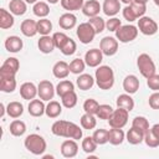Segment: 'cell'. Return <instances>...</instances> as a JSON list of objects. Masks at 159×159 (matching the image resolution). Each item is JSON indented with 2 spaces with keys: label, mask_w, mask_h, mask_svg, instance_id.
Listing matches in <instances>:
<instances>
[{
  "label": "cell",
  "mask_w": 159,
  "mask_h": 159,
  "mask_svg": "<svg viewBox=\"0 0 159 159\" xmlns=\"http://www.w3.org/2000/svg\"><path fill=\"white\" fill-rule=\"evenodd\" d=\"M0 89L5 93H11L16 89V78L15 76L0 77Z\"/></svg>",
  "instance_id": "484cf974"
},
{
  "label": "cell",
  "mask_w": 159,
  "mask_h": 159,
  "mask_svg": "<svg viewBox=\"0 0 159 159\" xmlns=\"http://www.w3.org/2000/svg\"><path fill=\"white\" fill-rule=\"evenodd\" d=\"M76 83H77V86H78L80 89L87 91V89H91V88L93 87V84H94V78H93L91 75H88V73H81V75L77 77Z\"/></svg>",
  "instance_id": "d4e9b609"
},
{
  "label": "cell",
  "mask_w": 159,
  "mask_h": 159,
  "mask_svg": "<svg viewBox=\"0 0 159 159\" xmlns=\"http://www.w3.org/2000/svg\"><path fill=\"white\" fill-rule=\"evenodd\" d=\"M99 48L106 56H113L118 51V40L112 36H106L99 42Z\"/></svg>",
  "instance_id": "9c48e42d"
},
{
  "label": "cell",
  "mask_w": 159,
  "mask_h": 159,
  "mask_svg": "<svg viewBox=\"0 0 159 159\" xmlns=\"http://www.w3.org/2000/svg\"><path fill=\"white\" fill-rule=\"evenodd\" d=\"M150 130H152V133L157 137V138H159V123H157V124H154L152 128H150Z\"/></svg>",
  "instance_id": "9f6ffc18"
},
{
  "label": "cell",
  "mask_w": 159,
  "mask_h": 159,
  "mask_svg": "<svg viewBox=\"0 0 159 159\" xmlns=\"http://www.w3.org/2000/svg\"><path fill=\"white\" fill-rule=\"evenodd\" d=\"M128 114L129 112L123 108H117L113 111L112 116L108 119L111 128H123L128 122Z\"/></svg>",
  "instance_id": "52a82bcc"
},
{
  "label": "cell",
  "mask_w": 159,
  "mask_h": 159,
  "mask_svg": "<svg viewBox=\"0 0 159 159\" xmlns=\"http://www.w3.org/2000/svg\"><path fill=\"white\" fill-rule=\"evenodd\" d=\"M22 40L19 37V36H9L6 40H5V48L9 51V52H19L22 50Z\"/></svg>",
  "instance_id": "7402d4cb"
},
{
  "label": "cell",
  "mask_w": 159,
  "mask_h": 159,
  "mask_svg": "<svg viewBox=\"0 0 159 159\" xmlns=\"http://www.w3.org/2000/svg\"><path fill=\"white\" fill-rule=\"evenodd\" d=\"M113 111H114V109H113L109 104H99L96 116H97L99 119H107V120H108L109 117L112 116Z\"/></svg>",
  "instance_id": "60d3db41"
},
{
  "label": "cell",
  "mask_w": 159,
  "mask_h": 159,
  "mask_svg": "<svg viewBox=\"0 0 159 159\" xmlns=\"http://www.w3.org/2000/svg\"><path fill=\"white\" fill-rule=\"evenodd\" d=\"M98 107H99V103L96 99H93V98H88L83 103L84 113H89V114H94L96 116V113L98 111Z\"/></svg>",
  "instance_id": "ee69618b"
},
{
  "label": "cell",
  "mask_w": 159,
  "mask_h": 159,
  "mask_svg": "<svg viewBox=\"0 0 159 159\" xmlns=\"http://www.w3.org/2000/svg\"><path fill=\"white\" fill-rule=\"evenodd\" d=\"M127 140L129 144H133V145H137V144H140L143 140H144V134L142 132H139L138 129L135 128H130L128 132H127Z\"/></svg>",
  "instance_id": "4dcf8cb0"
},
{
  "label": "cell",
  "mask_w": 159,
  "mask_h": 159,
  "mask_svg": "<svg viewBox=\"0 0 159 159\" xmlns=\"http://www.w3.org/2000/svg\"><path fill=\"white\" fill-rule=\"evenodd\" d=\"M2 66H5V67H7V68H10V70H12V71H15V72H17L19 68H20V62H19V60L15 58V57H9V58H6V60L4 61Z\"/></svg>",
  "instance_id": "f907efd6"
},
{
  "label": "cell",
  "mask_w": 159,
  "mask_h": 159,
  "mask_svg": "<svg viewBox=\"0 0 159 159\" xmlns=\"http://www.w3.org/2000/svg\"><path fill=\"white\" fill-rule=\"evenodd\" d=\"M129 6L132 7V10H133L134 15L137 16V19L144 16V14H145V11H147L145 4H140V2H137V1H134V0L129 4Z\"/></svg>",
  "instance_id": "7dc6e473"
},
{
  "label": "cell",
  "mask_w": 159,
  "mask_h": 159,
  "mask_svg": "<svg viewBox=\"0 0 159 159\" xmlns=\"http://www.w3.org/2000/svg\"><path fill=\"white\" fill-rule=\"evenodd\" d=\"M76 50H77V45H76V42H75L72 39H68V40L66 41V43L61 47V52H62L65 56H71V55H73V53L76 52Z\"/></svg>",
  "instance_id": "bcb514c9"
},
{
  "label": "cell",
  "mask_w": 159,
  "mask_h": 159,
  "mask_svg": "<svg viewBox=\"0 0 159 159\" xmlns=\"http://www.w3.org/2000/svg\"><path fill=\"white\" fill-rule=\"evenodd\" d=\"M125 138L124 132L122 130V128H112L108 130V142L112 145H119L123 143Z\"/></svg>",
  "instance_id": "cb8c5ba5"
},
{
  "label": "cell",
  "mask_w": 159,
  "mask_h": 159,
  "mask_svg": "<svg viewBox=\"0 0 159 159\" xmlns=\"http://www.w3.org/2000/svg\"><path fill=\"white\" fill-rule=\"evenodd\" d=\"M148 102H149L150 108H153V109H159V91L152 93V94L149 96Z\"/></svg>",
  "instance_id": "11a10c76"
},
{
  "label": "cell",
  "mask_w": 159,
  "mask_h": 159,
  "mask_svg": "<svg viewBox=\"0 0 159 159\" xmlns=\"http://www.w3.org/2000/svg\"><path fill=\"white\" fill-rule=\"evenodd\" d=\"M20 30H21L22 35H25L26 37H34L36 34H39L37 32V22L31 19L24 20L20 25Z\"/></svg>",
  "instance_id": "5bb4252c"
},
{
  "label": "cell",
  "mask_w": 159,
  "mask_h": 159,
  "mask_svg": "<svg viewBox=\"0 0 159 159\" xmlns=\"http://www.w3.org/2000/svg\"><path fill=\"white\" fill-rule=\"evenodd\" d=\"M9 9H10V12L12 15H17V16H21L26 12L27 10V6H26V1L25 0H11L9 2Z\"/></svg>",
  "instance_id": "4316f807"
},
{
  "label": "cell",
  "mask_w": 159,
  "mask_h": 159,
  "mask_svg": "<svg viewBox=\"0 0 159 159\" xmlns=\"http://www.w3.org/2000/svg\"><path fill=\"white\" fill-rule=\"evenodd\" d=\"M78 153V145L75 139H67L61 144V154L65 158H73Z\"/></svg>",
  "instance_id": "7c38bea8"
},
{
  "label": "cell",
  "mask_w": 159,
  "mask_h": 159,
  "mask_svg": "<svg viewBox=\"0 0 159 159\" xmlns=\"http://www.w3.org/2000/svg\"><path fill=\"white\" fill-rule=\"evenodd\" d=\"M132 127L135 128V129H138V130L142 132L143 134H145V133L149 130V122H148V119H147L145 117L138 116V117H135V118L133 119Z\"/></svg>",
  "instance_id": "836d02e7"
},
{
  "label": "cell",
  "mask_w": 159,
  "mask_h": 159,
  "mask_svg": "<svg viewBox=\"0 0 159 159\" xmlns=\"http://www.w3.org/2000/svg\"><path fill=\"white\" fill-rule=\"evenodd\" d=\"M6 113L11 118H19L24 113V106L20 102H17V101L10 102L7 104V107H6Z\"/></svg>",
  "instance_id": "f1b7e54d"
},
{
  "label": "cell",
  "mask_w": 159,
  "mask_h": 159,
  "mask_svg": "<svg viewBox=\"0 0 159 159\" xmlns=\"http://www.w3.org/2000/svg\"><path fill=\"white\" fill-rule=\"evenodd\" d=\"M137 36H138V29L134 25H122L116 31V39L123 43L135 40Z\"/></svg>",
  "instance_id": "5b68a950"
},
{
  "label": "cell",
  "mask_w": 159,
  "mask_h": 159,
  "mask_svg": "<svg viewBox=\"0 0 159 159\" xmlns=\"http://www.w3.org/2000/svg\"><path fill=\"white\" fill-rule=\"evenodd\" d=\"M134 1H137V2H140V4H147V1H148V0H134Z\"/></svg>",
  "instance_id": "91938a15"
},
{
  "label": "cell",
  "mask_w": 159,
  "mask_h": 159,
  "mask_svg": "<svg viewBox=\"0 0 159 159\" xmlns=\"http://www.w3.org/2000/svg\"><path fill=\"white\" fill-rule=\"evenodd\" d=\"M20 96L27 101L35 99V97L37 96V87L32 82H25L20 86Z\"/></svg>",
  "instance_id": "9a60e30c"
},
{
  "label": "cell",
  "mask_w": 159,
  "mask_h": 159,
  "mask_svg": "<svg viewBox=\"0 0 159 159\" xmlns=\"http://www.w3.org/2000/svg\"><path fill=\"white\" fill-rule=\"evenodd\" d=\"M25 132H26V124L22 120L15 119V120L11 122V124H10V133L14 137H21V135H24Z\"/></svg>",
  "instance_id": "d6a6232c"
},
{
  "label": "cell",
  "mask_w": 159,
  "mask_h": 159,
  "mask_svg": "<svg viewBox=\"0 0 159 159\" xmlns=\"http://www.w3.org/2000/svg\"><path fill=\"white\" fill-rule=\"evenodd\" d=\"M24 144H25V148H26L30 153H32V154H35V155H41V154H43L45 150H46V147H47L46 140H45L40 134H36V133H32V134L27 135V137L25 138Z\"/></svg>",
  "instance_id": "3957f363"
},
{
  "label": "cell",
  "mask_w": 159,
  "mask_h": 159,
  "mask_svg": "<svg viewBox=\"0 0 159 159\" xmlns=\"http://www.w3.org/2000/svg\"><path fill=\"white\" fill-rule=\"evenodd\" d=\"M93 139L98 145H103L108 142V130L106 129H96L93 133Z\"/></svg>",
  "instance_id": "f6af8a7d"
},
{
  "label": "cell",
  "mask_w": 159,
  "mask_h": 159,
  "mask_svg": "<svg viewBox=\"0 0 159 159\" xmlns=\"http://www.w3.org/2000/svg\"><path fill=\"white\" fill-rule=\"evenodd\" d=\"M120 26H122V22H120V20L117 19V17H111V19L107 20V22H106V27H107L108 31H114V32H116Z\"/></svg>",
  "instance_id": "816d5d0a"
},
{
  "label": "cell",
  "mask_w": 159,
  "mask_h": 159,
  "mask_svg": "<svg viewBox=\"0 0 159 159\" xmlns=\"http://www.w3.org/2000/svg\"><path fill=\"white\" fill-rule=\"evenodd\" d=\"M52 30V22L46 19V17H42L41 20L37 21V32L40 35H48Z\"/></svg>",
  "instance_id": "f35d334b"
},
{
  "label": "cell",
  "mask_w": 159,
  "mask_h": 159,
  "mask_svg": "<svg viewBox=\"0 0 159 159\" xmlns=\"http://www.w3.org/2000/svg\"><path fill=\"white\" fill-rule=\"evenodd\" d=\"M102 10L107 16H114L120 10V1L119 0H104L102 5Z\"/></svg>",
  "instance_id": "ffe728a7"
},
{
  "label": "cell",
  "mask_w": 159,
  "mask_h": 159,
  "mask_svg": "<svg viewBox=\"0 0 159 159\" xmlns=\"http://www.w3.org/2000/svg\"><path fill=\"white\" fill-rule=\"evenodd\" d=\"M71 91H75V86H73V83H72L71 81H68V80H63V81H61V82L56 86V93H57L60 97H62L63 94H66V93H68V92H71Z\"/></svg>",
  "instance_id": "d590c367"
},
{
  "label": "cell",
  "mask_w": 159,
  "mask_h": 159,
  "mask_svg": "<svg viewBox=\"0 0 159 159\" xmlns=\"http://www.w3.org/2000/svg\"><path fill=\"white\" fill-rule=\"evenodd\" d=\"M37 96L42 101H51L55 96V87H53L52 82H50L47 80L41 81L37 86Z\"/></svg>",
  "instance_id": "30bf717a"
},
{
  "label": "cell",
  "mask_w": 159,
  "mask_h": 159,
  "mask_svg": "<svg viewBox=\"0 0 159 159\" xmlns=\"http://www.w3.org/2000/svg\"><path fill=\"white\" fill-rule=\"evenodd\" d=\"M88 22L92 25V27L94 29L96 34H101V32L104 30V27H106V22H104V20H103L101 16H93V17H89Z\"/></svg>",
  "instance_id": "7bdbcfd3"
},
{
  "label": "cell",
  "mask_w": 159,
  "mask_h": 159,
  "mask_svg": "<svg viewBox=\"0 0 159 159\" xmlns=\"http://www.w3.org/2000/svg\"><path fill=\"white\" fill-rule=\"evenodd\" d=\"M83 4H84L83 0H61V6L68 12L82 9Z\"/></svg>",
  "instance_id": "e575fe53"
},
{
  "label": "cell",
  "mask_w": 159,
  "mask_h": 159,
  "mask_svg": "<svg viewBox=\"0 0 159 159\" xmlns=\"http://www.w3.org/2000/svg\"><path fill=\"white\" fill-rule=\"evenodd\" d=\"M138 29L145 36H152L158 31V24L149 16H142L138 20Z\"/></svg>",
  "instance_id": "ba28073f"
},
{
  "label": "cell",
  "mask_w": 159,
  "mask_h": 159,
  "mask_svg": "<svg viewBox=\"0 0 159 159\" xmlns=\"http://www.w3.org/2000/svg\"><path fill=\"white\" fill-rule=\"evenodd\" d=\"M27 111L32 117H41L46 111V106L43 104V101L41 98L40 99H31L29 103Z\"/></svg>",
  "instance_id": "e0dca14e"
},
{
  "label": "cell",
  "mask_w": 159,
  "mask_h": 159,
  "mask_svg": "<svg viewBox=\"0 0 159 159\" xmlns=\"http://www.w3.org/2000/svg\"><path fill=\"white\" fill-rule=\"evenodd\" d=\"M61 102H62V106L66 107V108H73L76 104H77V94L75 91H71L66 94H63L61 97Z\"/></svg>",
  "instance_id": "8d00e7d4"
},
{
  "label": "cell",
  "mask_w": 159,
  "mask_h": 159,
  "mask_svg": "<svg viewBox=\"0 0 159 159\" xmlns=\"http://www.w3.org/2000/svg\"><path fill=\"white\" fill-rule=\"evenodd\" d=\"M14 26V16L5 9H0V27L2 30L10 29Z\"/></svg>",
  "instance_id": "83f0119b"
},
{
  "label": "cell",
  "mask_w": 159,
  "mask_h": 159,
  "mask_svg": "<svg viewBox=\"0 0 159 159\" xmlns=\"http://www.w3.org/2000/svg\"><path fill=\"white\" fill-rule=\"evenodd\" d=\"M47 2H50V4H56V2H58V0H47Z\"/></svg>",
  "instance_id": "94428289"
},
{
  "label": "cell",
  "mask_w": 159,
  "mask_h": 159,
  "mask_svg": "<svg viewBox=\"0 0 159 159\" xmlns=\"http://www.w3.org/2000/svg\"><path fill=\"white\" fill-rule=\"evenodd\" d=\"M25 1H26L27 4H36L39 0H25Z\"/></svg>",
  "instance_id": "6f0895ef"
},
{
  "label": "cell",
  "mask_w": 159,
  "mask_h": 159,
  "mask_svg": "<svg viewBox=\"0 0 159 159\" xmlns=\"http://www.w3.org/2000/svg\"><path fill=\"white\" fill-rule=\"evenodd\" d=\"M102 10L101 4L97 0H88L83 4L82 6V11L86 16L88 17H93V16H98L99 11Z\"/></svg>",
  "instance_id": "4fadbf2b"
},
{
  "label": "cell",
  "mask_w": 159,
  "mask_h": 159,
  "mask_svg": "<svg viewBox=\"0 0 159 159\" xmlns=\"http://www.w3.org/2000/svg\"><path fill=\"white\" fill-rule=\"evenodd\" d=\"M137 66L140 72V75L145 78H149L150 76L155 75V63L152 60V57L148 53H140L137 58Z\"/></svg>",
  "instance_id": "277c9868"
},
{
  "label": "cell",
  "mask_w": 159,
  "mask_h": 159,
  "mask_svg": "<svg viewBox=\"0 0 159 159\" xmlns=\"http://www.w3.org/2000/svg\"><path fill=\"white\" fill-rule=\"evenodd\" d=\"M154 4H155L157 6H159V0H154Z\"/></svg>",
  "instance_id": "6125c7cd"
},
{
  "label": "cell",
  "mask_w": 159,
  "mask_h": 159,
  "mask_svg": "<svg viewBox=\"0 0 159 159\" xmlns=\"http://www.w3.org/2000/svg\"><path fill=\"white\" fill-rule=\"evenodd\" d=\"M103 60V52L101 48H91L84 55V62L89 67H98Z\"/></svg>",
  "instance_id": "8fae6325"
},
{
  "label": "cell",
  "mask_w": 159,
  "mask_h": 159,
  "mask_svg": "<svg viewBox=\"0 0 159 159\" xmlns=\"http://www.w3.org/2000/svg\"><path fill=\"white\" fill-rule=\"evenodd\" d=\"M84 67H86V62L84 60L81 58H75L70 63V71L75 75H81L84 71Z\"/></svg>",
  "instance_id": "ab89813d"
},
{
  "label": "cell",
  "mask_w": 159,
  "mask_h": 159,
  "mask_svg": "<svg viewBox=\"0 0 159 159\" xmlns=\"http://www.w3.org/2000/svg\"><path fill=\"white\" fill-rule=\"evenodd\" d=\"M97 143H96V140L93 139V137H86L83 140H82V149H83V152L84 153H87V154H91V153H93L96 149H97Z\"/></svg>",
  "instance_id": "b9f144b4"
},
{
  "label": "cell",
  "mask_w": 159,
  "mask_h": 159,
  "mask_svg": "<svg viewBox=\"0 0 159 159\" xmlns=\"http://www.w3.org/2000/svg\"><path fill=\"white\" fill-rule=\"evenodd\" d=\"M144 142H145V144H147L148 147H150V148H157V147H159V138H157V137L152 133L150 128H149V130L144 134Z\"/></svg>",
  "instance_id": "c3c4849f"
},
{
  "label": "cell",
  "mask_w": 159,
  "mask_h": 159,
  "mask_svg": "<svg viewBox=\"0 0 159 159\" xmlns=\"http://www.w3.org/2000/svg\"><path fill=\"white\" fill-rule=\"evenodd\" d=\"M80 122H81V127L83 129H93L96 127V124H97L94 114H89V113H84L81 117Z\"/></svg>",
  "instance_id": "74e56055"
},
{
  "label": "cell",
  "mask_w": 159,
  "mask_h": 159,
  "mask_svg": "<svg viewBox=\"0 0 159 159\" xmlns=\"http://www.w3.org/2000/svg\"><path fill=\"white\" fill-rule=\"evenodd\" d=\"M123 89L125 91V93H129V94L135 93L139 89V80L137 78V76L128 75L123 80Z\"/></svg>",
  "instance_id": "2e32d148"
},
{
  "label": "cell",
  "mask_w": 159,
  "mask_h": 159,
  "mask_svg": "<svg viewBox=\"0 0 159 159\" xmlns=\"http://www.w3.org/2000/svg\"><path fill=\"white\" fill-rule=\"evenodd\" d=\"M76 34H77L78 40H80L82 43H84V45L92 42L93 39H94V36L97 35L96 31H94V29L92 27V25H91L89 22H82V24H80V25L77 26Z\"/></svg>",
  "instance_id": "8992f818"
},
{
  "label": "cell",
  "mask_w": 159,
  "mask_h": 159,
  "mask_svg": "<svg viewBox=\"0 0 159 159\" xmlns=\"http://www.w3.org/2000/svg\"><path fill=\"white\" fill-rule=\"evenodd\" d=\"M76 22H77V17L72 14V12H66V14H62L58 19V25L61 29L63 30H70V29H73L76 26Z\"/></svg>",
  "instance_id": "44dd1931"
},
{
  "label": "cell",
  "mask_w": 159,
  "mask_h": 159,
  "mask_svg": "<svg viewBox=\"0 0 159 159\" xmlns=\"http://www.w3.org/2000/svg\"><path fill=\"white\" fill-rule=\"evenodd\" d=\"M122 14H123V17H124L127 21H129V22L137 20V16L134 15V12H133V10H132V7H130L129 5H127V6L123 9Z\"/></svg>",
  "instance_id": "db71d44e"
},
{
  "label": "cell",
  "mask_w": 159,
  "mask_h": 159,
  "mask_svg": "<svg viewBox=\"0 0 159 159\" xmlns=\"http://www.w3.org/2000/svg\"><path fill=\"white\" fill-rule=\"evenodd\" d=\"M37 46H39V50L42 53H51L53 51V48L56 47L55 46V42H53V39L50 35L41 36L40 40H39V42H37Z\"/></svg>",
  "instance_id": "ac0fdd59"
},
{
  "label": "cell",
  "mask_w": 159,
  "mask_h": 159,
  "mask_svg": "<svg viewBox=\"0 0 159 159\" xmlns=\"http://www.w3.org/2000/svg\"><path fill=\"white\" fill-rule=\"evenodd\" d=\"M147 84L152 91L158 92L159 91V75L155 73V75L150 76L149 78H147Z\"/></svg>",
  "instance_id": "f5cc1de1"
},
{
  "label": "cell",
  "mask_w": 159,
  "mask_h": 159,
  "mask_svg": "<svg viewBox=\"0 0 159 159\" xmlns=\"http://www.w3.org/2000/svg\"><path fill=\"white\" fill-rule=\"evenodd\" d=\"M32 11H34V14L37 17H41L42 19V17H46L50 14V6L45 1H37L36 4H34Z\"/></svg>",
  "instance_id": "1f68e13d"
},
{
  "label": "cell",
  "mask_w": 159,
  "mask_h": 159,
  "mask_svg": "<svg viewBox=\"0 0 159 159\" xmlns=\"http://www.w3.org/2000/svg\"><path fill=\"white\" fill-rule=\"evenodd\" d=\"M70 72H71V71H70V65H68L67 62H65V61H58V62H56V63L53 65V67H52V73H53V76H55L56 78H60V80L66 78Z\"/></svg>",
  "instance_id": "d6986e66"
},
{
  "label": "cell",
  "mask_w": 159,
  "mask_h": 159,
  "mask_svg": "<svg viewBox=\"0 0 159 159\" xmlns=\"http://www.w3.org/2000/svg\"><path fill=\"white\" fill-rule=\"evenodd\" d=\"M119 1H122V2H124V4H127V5H129L133 0H119Z\"/></svg>",
  "instance_id": "680465c9"
},
{
  "label": "cell",
  "mask_w": 159,
  "mask_h": 159,
  "mask_svg": "<svg viewBox=\"0 0 159 159\" xmlns=\"http://www.w3.org/2000/svg\"><path fill=\"white\" fill-rule=\"evenodd\" d=\"M45 113L50 118H57L62 113V106L57 101H50L48 104L46 106Z\"/></svg>",
  "instance_id": "f546056e"
},
{
  "label": "cell",
  "mask_w": 159,
  "mask_h": 159,
  "mask_svg": "<svg viewBox=\"0 0 159 159\" xmlns=\"http://www.w3.org/2000/svg\"><path fill=\"white\" fill-rule=\"evenodd\" d=\"M51 132L57 137L70 138L75 140L82 138V129L76 123L68 120H56L51 127Z\"/></svg>",
  "instance_id": "6da1fadb"
},
{
  "label": "cell",
  "mask_w": 159,
  "mask_h": 159,
  "mask_svg": "<svg viewBox=\"0 0 159 159\" xmlns=\"http://www.w3.org/2000/svg\"><path fill=\"white\" fill-rule=\"evenodd\" d=\"M52 39H53L55 46L61 50V47L66 43V41H67L70 37H68L66 34H63V32H55V34L52 35Z\"/></svg>",
  "instance_id": "681fc988"
},
{
  "label": "cell",
  "mask_w": 159,
  "mask_h": 159,
  "mask_svg": "<svg viewBox=\"0 0 159 159\" xmlns=\"http://www.w3.org/2000/svg\"><path fill=\"white\" fill-rule=\"evenodd\" d=\"M116 103H117V107H118V108H123V109H125V111H128V112L133 111V108H134V101H133V98L130 97L129 93L119 94V96L117 97Z\"/></svg>",
  "instance_id": "603a6c76"
},
{
  "label": "cell",
  "mask_w": 159,
  "mask_h": 159,
  "mask_svg": "<svg viewBox=\"0 0 159 159\" xmlns=\"http://www.w3.org/2000/svg\"><path fill=\"white\" fill-rule=\"evenodd\" d=\"M94 80L101 89H111L114 84V72L109 66H99L96 70Z\"/></svg>",
  "instance_id": "7a4b0ae2"
}]
</instances>
